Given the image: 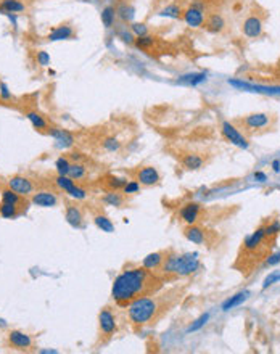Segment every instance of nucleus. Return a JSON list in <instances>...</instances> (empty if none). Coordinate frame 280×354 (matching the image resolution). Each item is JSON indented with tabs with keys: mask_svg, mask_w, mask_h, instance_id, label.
I'll use <instances>...</instances> for the list:
<instances>
[{
	"mask_svg": "<svg viewBox=\"0 0 280 354\" xmlns=\"http://www.w3.org/2000/svg\"><path fill=\"white\" fill-rule=\"evenodd\" d=\"M182 18L190 28H202L204 24V19H206L204 18V10L193 7V5H190L187 10H184Z\"/></svg>",
	"mask_w": 280,
	"mask_h": 354,
	"instance_id": "dca6fc26",
	"label": "nucleus"
},
{
	"mask_svg": "<svg viewBox=\"0 0 280 354\" xmlns=\"http://www.w3.org/2000/svg\"><path fill=\"white\" fill-rule=\"evenodd\" d=\"M249 295H251V291H248V290H245V291H238L237 295H233L229 298L227 301H224V305H222V311H231L233 309V307H237L240 306L242 303H245L249 298Z\"/></svg>",
	"mask_w": 280,
	"mask_h": 354,
	"instance_id": "c85d7f7f",
	"label": "nucleus"
},
{
	"mask_svg": "<svg viewBox=\"0 0 280 354\" xmlns=\"http://www.w3.org/2000/svg\"><path fill=\"white\" fill-rule=\"evenodd\" d=\"M64 217H66L68 224L81 229L84 227V212L76 203H66V211H64Z\"/></svg>",
	"mask_w": 280,
	"mask_h": 354,
	"instance_id": "a211bd4d",
	"label": "nucleus"
},
{
	"mask_svg": "<svg viewBox=\"0 0 280 354\" xmlns=\"http://www.w3.org/2000/svg\"><path fill=\"white\" fill-rule=\"evenodd\" d=\"M37 64H39V66H42V68L48 66V64H50V55L47 52H44V50L37 52Z\"/></svg>",
	"mask_w": 280,
	"mask_h": 354,
	"instance_id": "c03bdc74",
	"label": "nucleus"
},
{
	"mask_svg": "<svg viewBox=\"0 0 280 354\" xmlns=\"http://www.w3.org/2000/svg\"><path fill=\"white\" fill-rule=\"evenodd\" d=\"M47 135H50V137L57 142V145L62 146V148H71V146L76 144L74 135L69 132V130H66V129L58 128V126H50Z\"/></svg>",
	"mask_w": 280,
	"mask_h": 354,
	"instance_id": "f8f14e48",
	"label": "nucleus"
},
{
	"mask_svg": "<svg viewBox=\"0 0 280 354\" xmlns=\"http://www.w3.org/2000/svg\"><path fill=\"white\" fill-rule=\"evenodd\" d=\"M131 32L134 34V37H142V35L148 34V26L145 23H131Z\"/></svg>",
	"mask_w": 280,
	"mask_h": 354,
	"instance_id": "a19ab883",
	"label": "nucleus"
},
{
	"mask_svg": "<svg viewBox=\"0 0 280 354\" xmlns=\"http://www.w3.org/2000/svg\"><path fill=\"white\" fill-rule=\"evenodd\" d=\"M74 37H76V31L71 24H60L50 31L47 40L48 42H58V40H71Z\"/></svg>",
	"mask_w": 280,
	"mask_h": 354,
	"instance_id": "f3484780",
	"label": "nucleus"
},
{
	"mask_svg": "<svg viewBox=\"0 0 280 354\" xmlns=\"http://www.w3.org/2000/svg\"><path fill=\"white\" fill-rule=\"evenodd\" d=\"M184 235L188 241L195 245H203L206 241V230L198 224H190L184 229Z\"/></svg>",
	"mask_w": 280,
	"mask_h": 354,
	"instance_id": "aec40b11",
	"label": "nucleus"
},
{
	"mask_svg": "<svg viewBox=\"0 0 280 354\" xmlns=\"http://www.w3.org/2000/svg\"><path fill=\"white\" fill-rule=\"evenodd\" d=\"M280 262V251L279 253H276V255H269L266 259H264V262H263V266L264 267H271V266H276V264H279Z\"/></svg>",
	"mask_w": 280,
	"mask_h": 354,
	"instance_id": "a18cd8bd",
	"label": "nucleus"
},
{
	"mask_svg": "<svg viewBox=\"0 0 280 354\" xmlns=\"http://www.w3.org/2000/svg\"><path fill=\"white\" fill-rule=\"evenodd\" d=\"M184 13V10L179 7L177 3H171L168 5V7H164L163 10H159L158 16H163V18H171V19H177L181 18Z\"/></svg>",
	"mask_w": 280,
	"mask_h": 354,
	"instance_id": "f704fd0d",
	"label": "nucleus"
},
{
	"mask_svg": "<svg viewBox=\"0 0 280 354\" xmlns=\"http://www.w3.org/2000/svg\"><path fill=\"white\" fill-rule=\"evenodd\" d=\"M208 74L206 73H188L184 74L177 79V84L181 85H188V87H195V85H200L203 82H206Z\"/></svg>",
	"mask_w": 280,
	"mask_h": 354,
	"instance_id": "a878e982",
	"label": "nucleus"
},
{
	"mask_svg": "<svg viewBox=\"0 0 280 354\" xmlns=\"http://www.w3.org/2000/svg\"><path fill=\"white\" fill-rule=\"evenodd\" d=\"M229 84L237 89L247 90V92H256V94H264V95H279L280 94V85H259V84L245 82V80H240V79H229Z\"/></svg>",
	"mask_w": 280,
	"mask_h": 354,
	"instance_id": "1a4fd4ad",
	"label": "nucleus"
},
{
	"mask_svg": "<svg viewBox=\"0 0 280 354\" xmlns=\"http://www.w3.org/2000/svg\"><path fill=\"white\" fill-rule=\"evenodd\" d=\"M102 148L108 153H118L119 150L123 148V142L119 140L116 135H107L102 140Z\"/></svg>",
	"mask_w": 280,
	"mask_h": 354,
	"instance_id": "2f4dec72",
	"label": "nucleus"
},
{
	"mask_svg": "<svg viewBox=\"0 0 280 354\" xmlns=\"http://www.w3.org/2000/svg\"><path fill=\"white\" fill-rule=\"evenodd\" d=\"M68 176L71 177L73 180H76V182L84 180L89 176V168L82 163V161H81V163H71V168H69Z\"/></svg>",
	"mask_w": 280,
	"mask_h": 354,
	"instance_id": "7c9ffc66",
	"label": "nucleus"
},
{
	"mask_svg": "<svg viewBox=\"0 0 280 354\" xmlns=\"http://www.w3.org/2000/svg\"><path fill=\"white\" fill-rule=\"evenodd\" d=\"M0 12L3 15L12 13V15H18L26 12V5L21 0H0Z\"/></svg>",
	"mask_w": 280,
	"mask_h": 354,
	"instance_id": "393cba45",
	"label": "nucleus"
},
{
	"mask_svg": "<svg viewBox=\"0 0 280 354\" xmlns=\"http://www.w3.org/2000/svg\"><path fill=\"white\" fill-rule=\"evenodd\" d=\"M155 44H156V37H153L150 34L142 35V37H136V40H134V45L140 50H150Z\"/></svg>",
	"mask_w": 280,
	"mask_h": 354,
	"instance_id": "e433bc0d",
	"label": "nucleus"
},
{
	"mask_svg": "<svg viewBox=\"0 0 280 354\" xmlns=\"http://www.w3.org/2000/svg\"><path fill=\"white\" fill-rule=\"evenodd\" d=\"M271 166H272L274 173H280V160H274Z\"/></svg>",
	"mask_w": 280,
	"mask_h": 354,
	"instance_id": "8fccbe9b",
	"label": "nucleus"
},
{
	"mask_svg": "<svg viewBox=\"0 0 280 354\" xmlns=\"http://www.w3.org/2000/svg\"><path fill=\"white\" fill-rule=\"evenodd\" d=\"M126 201H127V196L123 192H116V190H108L102 196V203H105L107 206H114V208H124Z\"/></svg>",
	"mask_w": 280,
	"mask_h": 354,
	"instance_id": "4be33fe9",
	"label": "nucleus"
},
{
	"mask_svg": "<svg viewBox=\"0 0 280 354\" xmlns=\"http://www.w3.org/2000/svg\"><path fill=\"white\" fill-rule=\"evenodd\" d=\"M264 232H266V237H269V239H276L280 234V221L279 219L271 221L267 225H264Z\"/></svg>",
	"mask_w": 280,
	"mask_h": 354,
	"instance_id": "ea45409f",
	"label": "nucleus"
},
{
	"mask_svg": "<svg viewBox=\"0 0 280 354\" xmlns=\"http://www.w3.org/2000/svg\"><path fill=\"white\" fill-rule=\"evenodd\" d=\"M118 332V317L111 306H105L98 312V341L97 346H105Z\"/></svg>",
	"mask_w": 280,
	"mask_h": 354,
	"instance_id": "39448f33",
	"label": "nucleus"
},
{
	"mask_svg": "<svg viewBox=\"0 0 280 354\" xmlns=\"http://www.w3.org/2000/svg\"><path fill=\"white\" fill-rule=\"evenodd\" d=\"M203 26L206 28V31L213 32V34H218V32H222L224 29H226V19H224L222 15L211 13L206 19H204Z\"/></svg>",
	"mask_w": 280,
	"mask_h": 354,
	"instance_id": "5701e85b",
	"label": "nucleus"
},
{
	"mask_svg": "<svg viewBox=\"0 0 280 354\" xmlns=\"http://www.w3.org/2000/svg\"><path fill=\"white\" fill-rule=\"evenodd\" d=\"M272 123V116L267 113H251L245 118L240 119V124L249 132H256V130L267 129Z\"/></svg>",
	"mask_w": 280,
	"mask_h": 354,
	"instance_id": "0eeeda50",
	"label": "nucleus"
},
{
	"mask_svg": "<svg viewBox=\"0 0 280 354\" xmlns=\"http://www.w3.org/2000/svg\"><path fill=\"white\" fill-rule=\"evenodd\" d=\"M7 187H10V189L15 190L21 196H26V198L36 192V184H34V180L23 174H16V176L10 177L7 180Z\"/></svg>",
	"mask_w": 280,
	"mask_h": 354,
	"instance_id": "6e6552de",
	"label": "nucleus"
},
{
	"mask_svg": "<svg viewBox=\"0 0 280 354\" xmlns=\"http://www.w3.org/2000/svg\"><path fill=\"white\" fill-rule=\"evenodd\" d=\"M253 179L256 182H266L267 176H266V173H263V171H256V173L253 174Z\"/></svg>",
	"mask_w": 280,
	"mask_h": 354,
	"instance_id": "09e8293b",
	"label": "nucleus"
},
{
	"mask_svg": "<svg viewBox=\"0 0 280 354\" xmlns=\"http://www.w3.org/2000/svg\"><path fill=\"white\" fill-rule=\"evenodd\" d=\"M118 35H119V39L126 44H134V40H136V37H134V34L131 31H119Z\"/></svg>",
	"mask_w": 280,
	"mask_h": 354,
	"instance_id": "49530a36",
	"label": "nucleus"
},
{
	"mask_svg": "<svg viewBox=\"0 0 280 354\" xmlns=\"http://www.w3.org/2000/svg\"><path fill=\"white\" fill-rule=\"evenodd\" d=\"M140 189H142V185H140V182L139 180H127V184L123 187V193L126 195V196H134V195H137Z\"/></svg>",
	"mask_w": 280,
	"mask_h": 354,
	"instance_id": "58836bf2",
	"label": "nucleus"
},
{
	"mask_svg": "<svg viewBox=\"0 0 280 354\" xmlns=\"http://www.w3.org/2000/svg\"><path fill=\"white\" fill-rule=\"evenodd\" d=\"M200 269L198 253H186V255H176V253H168L163 266L159 267V272L169 277L171 280L179 277H187L195 274Z\"/></svg>",
	"mask_w": 280,
	"mask_h": 354,
	"instance_id": "20e7f679",
	"label": "nucleus"
},
{
	"mask_svg": "<svg viewBox=\"0 0 280 354\" xmlns=\"http://www.w3.org/2000/svg\"><path fill=\"white\" fill-rule=\"evenodd\" d=\"M7 343L10 348H13V350H16V351H29L34 345L31 335H28V333H24L21 330L8 332Z\"/></svg>",
	"mask_w": 280,
	"mask_h": 354,
	"instance_id": "9d476101",
	"label": "nucleus"
},
{
	"mask_svg": "<svg viewBox=\"0 0 280 354\" xmlns=\"http://www.w3.org/2000/svg\"><path fill=\"white\" fill-rule=\"evenodd\" d=\"M55 168H57V173L60 176H68L69 168H71V160L68 156H60V158L55 161Z\"/></svg>",
	"mask_w": 280,
	"mask_h": 354,
	"instance_id": "4c0bfd02",
	"label": "nucleus"
},
{
	"mask_svg": "<svg viewBox=\"0 0 280 354\" xmlns=\"http://www.w3.org/2000/svg\"><path fill=\"white\" fill-rule=\"evenodd\" d=\"M100 18H102V24L107 29L113 28L114 26V21H116V8L111 7V5L105 7L102 10V15H100Z\"/></svg>",
	"mask_w": 280,
	"mask_h": 354,
	"instance_id": "473e14b6",
	"label": "nucleus"
},
{
	"mask_svg": "<svg viewBox=\"0 0 280 354\" xmlns=\"http://www.w3.org/2000/svg\"><path fill=\"white\" fill-rule=\"evenodd\" d=\"M23 208H19V206H15V205H10V203H5V201H0V216L3 217V219H16L18 216L24 214Z\"/></svg>",
	"mask_w": 280,
	"mask_h": 354,
	"instance_id": "bb28decb",
	"label": "nucleus"
},
{
	"mask_svg": "<svg viewBox=\"0 0 280 354\" xmlns=\"http://www.w3.org/2000/svg\"><path fill=\"white\" fill-rule=\"evenodd\" d=\"M221 132H222V137L227 142H231L232 145L238 146V148H242V150L249 148V142L247 139V135L243 132H240V129L235 124L229 123V121H224L221 126Z\"/></svg>",
	"mask_w": 280,
	"mask_h": 354,
	"instance_id": "423d86ee",
	"label": "nucleus"
},
{
	"mask_svg": "<svg viewBox=\"0 0 280 354\" xmlns=\"http://www.w3.org/2000/svg\"><path fill=\"white\" fill-rule=\"evenodd\" d=\"M136 180H139L142 187H155L161 182V174L155 166H142L137 169Z\"/></svg>",
	"mask_w": 280,
	"mask_h": 354,
	"instance_id": "9b49d317",
	"label": "nucleus"
},
{
	"mask_svg": "<svg viewBox=\"0 0 280 354\" xmlns=\"http://www.w3.org/2000/svg\"><path fill=\"white\" fill-rule=\"evenodd\" d=\"M29 201L41 208H53L58 205V195L52 190H37L31 195Z\"/></svg>",
	"mask_w": 280,
	"mask_h": 354,
	"instance_id": "4468645a",
	"label": "nucleus"
},
{
	"mask_svg": "<svg viewBox=\"0 0 280 354\" xmlns=\"http://www.w3.org/2000/svg\"><path fill=\"white\" fill-rule=\"evenodd\" d=\"M134 13H136V10L129 3H121L116 7V16L124 23H131L134 18Z\"/></svg>",
	"mask_w": 280,
	"mask_h": 354,
	"instance_id": "72a5a7b5",
	"label": "nucleus"
},
{
	"mask_svg": "<svg viewBox=\"0 0 280 354\" xmlns=\"http://www.w3.org/2000/svg\"><path fill=\"white\" fill-rule=\"evenodd\" d=\"M39 354H58L57 350H37Z\"/></svg>",
	"mask_w": 280,
	"mask_h": 354,
	"instance_id": "3c124183",
	"label": "nucleus"
},
{
	"mask_svg": "<svg viewBox=\"0 0 280 354\" xmlns=\"http://www.w3.org/2000/svg\"><path fill=\"white\" fill-rule=\"evenodd\" d=\"M0 97L3 100H12V92H10L8 85L5 82H0Z\"/></svg>",
	"mask_w": 280,
	"mask_h": 354,
	"instance_id": "de8ad7c7",
	"label": "nucleus"
},
{
	"mask_svg": "<svg viewBox=\"0 0 280 354\" xmlns=\"http://www.w3.org/2000/svg\"><path fill=\"white\" fill-rule=\"evenodd\" d=\"M242 31L247 35L248 39H258L263 35V19L256 16V15H251L243 21L242 24Z\"/></svg>",
	"mask_w": 280,
	"mask_h": 354,
	"instance_id": "2eb2a0df",
	"label": "nucleus"
},
{
	"mask_svg": "<svg viewBox=\"0 0 280 354\" xmlns=\"http://www.w3.org/2000/svg\"><path fill=\"white\" fill-rule=\"evenodd\" d=\"M127 177H123V176H114V174H108L105 176V187H107L108 190H116V192H121L123 187L127 184Z\"/></svg>",
	"mask_w": 280,
	"mask_h": 354,
	"instance_id": "cd10ccee",
	"label": "nucleus"
},
{
	"mask_svg": "<svg viewBox=\"0 0 280 354\" xmlns=\"http://www.w3.org/2000/svg\"><path fill=\"white\" fill-rule=\"evenodd\" d=\"M7 327H8L7 321H5V319H2V317H0V328H7Z\"/></svg>",
	"mask_w": 280,
	"mask_h": 354,
	"instance_id": "603ef678",
	"label": "nucleus"
},
{
	"mask_svg": "<svg viewBox=\"0 0 280 354\" xmlns=\"http://www.w3.org/2000/svg\"><path fill=\"white\" fill-rule=\"evenodd\" d=\"M181 295L182 290L174 287L164 291L159 290L153 295L137 298L126 306L129 322L136 328L155 325L176 306V303L181 300Z\"/></svg>",
	"mask_w": 280,
	"mask_h": 354,
	"instance_id": "f03ea898",
	"label": "nucleus"
},
{
	"mask_svg": "<svg viewBox=\"0 0 280 354\" xmlns=\"http://www.w3.org/2000/svg\"><path fill=\"white\" fill-rule=\"evenodd\" d=\"M169 251H155V253H150L142 259V264L143 267H147L150 271H159V267L163 266L164 259H166Z\"/></svg>",
	"mask_w": 280,
	"mask_h": 354,
	"instance_id": "412c9836",
	"label": "nucleus"
},
{
	"mask_svg": "<svg viewBox=\"0 0 280 354\" xmlns=\"http://www.w3.org/2000/svg\"><path fill=\"white\" fill-rule=\"evenodd\" d=\"M276 282H280V272H272V274H269L266 279H264V283H263V290H266L267 287L274 285Z\"/></svg>",
	"mask_w": 280,
	"mask_h": 354,
	"instance_id": "37998d69",
	"label": "nucleus"
},
{
	"mask_svg": "<svg viewBox=\"0 0 280 354\" xmlns=\"http://www.w3.org/2000/svg\"><path fill=\"white\" fill-rule=\"evenodd\" d=\"M93 222L102 232H107V234H111V232H114V224L111 222V219H108L105 214H95L93 216Z\"/></svg>",
	"mask_w": 280,
	"mask_h": 354,
	"instance_id": "c9c22d12",
	"label": "nucleus"
},
{
	"mask_svg": "<svg viewBox=\"0 0 280 354\" xmlns=\"http://www.w3.org/2000/svg\"><path fill=\"white\" fill-rule=\"evenodd\" d=\"M53 184L57 185V189L58 190H62L63 193H69V192H71L74 187L78 185V182L76 180H73L71 177L69 176H57L53 179Z\"/></svg>",
	"mask_w": 280,
	"mask_h": 354,
	"instance_id": "c756f323",
	"label": "nucleus"
},
{
	"mask_svg": "<svg viewBox=\"0 0 280 354\" xmlns=\"http://www.w3.org/2000/svg\"><path fill=\"white\" fill-rule=\"evenodd\" d=\"M181 163H182L186 171H198V169L203 168L206 161H204L203 156L198 155V153H187V155L182 156Z\"/></svg>",
	"mask_w": 280,
	"mask_h": 354,
	"instance_id": "b1692460",
	"label": "nucleus"
},
{
	"mask_svg": "<svg viewBox=\"0 0 280 354\" xmlns=\"http://www.w3.org/2000/svg\"><path fill=\"white\" fill-rule=\"evenodd\" d=\"M209 321V312H204V314H202L200 316L197 321H195L192 325L188 327V330L187 332H197V330H200V328L202 327H204L206 325V322Z\"/></svg>",
	"mask_w": 280,
	"mask_h": 354,
	"instance_id": "79ce46f5",
	"label": "nucleus"
},
{
	"mask_svg": "<svg viewBox=\"0 0 280 354\" xmlns=\"http://www.w3.org/2000/svg\"><path fill=\"white\" fill-rule=\"evenodd\" d=\"M202 205L200 203H195V201H188V203H186L181 208V211H179V217H181V221L184 222V224H197V222L200 221V216H202Z\"/></svg>",
	"mask_w": 280,
	"mask_h": 354,
	"instance_id": "ddd939ff",
	"label": "nucleus"
},
{
	"mask_svg": "<svg viewBox=\"0 0 280 354\" xmlns=\"http://www.w3.org/2000/svg\"><path fill=\"white\" fill-rule=\"evenodd\" d=\"M171 279L161 272L150 271L143 266L126 267L113 280L111 298L119 307H126L134 300L147 295H153L163 290L164 283Z\"/></svg>",
	"mask_w": 280,
	"mask_h": 354,
	"instance_id": "f257e3e1",
	"label": "nucleus"
},
{
	"mask_svg": "<svg viewBox=\"0 0 280 354\" xmlns=\"http://www.w3.org/2000/svg\"><path fill=\"white\" fill-rule=\"evenodd\" d=\"M26 118L29 119V123L32 124V128L37 130V132H42V134H47L48 129H50V124L48 121L46 119V116H42L39 111L36 110H26Z\"/></svg>",
	"mask_w": 280,
	"mask_h": 354,
	"instance_id": "6ab92c4d",
	"label": "nucleus"
},
{
	"mask_svg": "<svg viewBox=\"0 0 280 354\" xmlns=\"http://www.w3.org/2000/svg\"><path fill=\"white\" fill-rule=\"evenodd\" d=\"M274 241H276V239L266 237L264 225L258 227L254 234H251L243 240L235 267H238L242 274L249 275L272 253Z\"/></svg>",
	"mask_w": 280,
	"mask_h": 354,
	"instance_id": "7ed1b4c3",
	"label": "nucleus"
}]
</instances>
